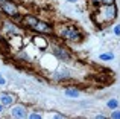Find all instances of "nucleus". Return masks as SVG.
Listing matches in <instances>:
<instances>
[{"label":"nucleus","mask_w":120,"mask_h":119,"mask_svg":"<svg viewBox=\"0 0 120 119\" xmlns=\"http://www.w3.org/2000/svg\"><path fill=\"white\" fill-rule=\"evenodd\" d=\"M116 15H117V8H116L114 3H112V5H103L93 14V20L96 21L97 24L103 26V24H106V23L114 20Z\"/></svg>","instance_id":"obj_1"},{"label":"nucleus","mask_w":120,"mask_h":119,"mask_svg":"<svg viewBox=\"0 0 120 119\" xmlns=\"http://www.w3.org/2000/svg\"><path fill=\"white\" fill-rule=\"evenodd\" d=\"M59 37L68 41H81L82 40V32L73 24H61L59 26Z\"/></svg>","instance_id":"obj_2"},{"label":"nucleus","mask_w":120,"mask_h":119,"mask_svg":"<svg viewBox=\"0 0 120 119\" xmlns=\"http://www.w3.org/2000/svg\"><path fill=\"white\" fill-rule=\"evenodd\" d=\"M0 9L9 17H15L18 18V9L15 6V3L12 0H0Z\"/></svg>","instance_id":"obj_3"},{"label":"nucleus","mask_w":120,"mask_h":119,"mask_svg":"<svg viewBox=\"0 0 120 119\" xmlns=\"http://www.w3.org/2000/svg\"><path fill=\"white\" fill-rule=\"evenodd\" d=\"M34 31H37V32H43V34H52L53 32V26L50 23H46V21H41L38 20L35 23V26L32 28Z\"/></svg>","instance_id":"obj_4"},{"label":"nucleus","mask_w":120,"mask_h":119,"mask_svg":"<svg viewBox=\"0 0 120 119\" xmlns=\"http://www.w3.org/2000/svg\"><path fill=\"white\" fill-rule=\"evenodd\" d=\"M15 102V96L11 95V93H0V104L3 105V107H6V105H12Z\"/></svg>","instance_id":"obj_5"},{"label":"nucleus","mask_w":120,"mask_h":119,"mask_svg":"<svg viewBox=\"0 0 120 119\" xmlns=\"http://www.w3.org/2000/svg\"><path fill=\"white\" fill-rule=\"evenodd\" d=\"M11 115L14 118H26V108L23 105H17L11 110Z\"/></svg>","instance_id":"obj_6"},{"label":"nucleus","mask_w":120,"mask_h":119,"mask_svg":"<svg viewBox=\"0 0 120 119\" xmlns=\"http://www.w3.org/2000/svg\"><path fill=\"white\" fill-rule=\"evenodd\" d=\"M37 21H38V18L34 17V15H26V17L23 18V24H26V26H27V28H30V29L35 26Z\"/></svg>","instance_id":"obj_7"},{"label":"nucleus","mask_w":120,"mask_h":119,"mask_svg":"<svg viewBox=\"0 0 120 119\" xmlns=\"http://www.w3.org/2000/svg\"><path fill=\"white\" fill-rule=\"evenodd\" d=\"M53 54L56 55L58 58H61V60H68L70 58V55L65 52V49H62V48H55L53 49Z\"/></svg>","instance_id":"obj_8"},{"label":"nucleus","mask_w":120,"mask_h":119,"mask_svg":"<svg viewBox=\"0 0 120 119\" xmlns=\"http://www.w3.org/2000/svg\"><path fill=\"white\" fill-rule=\"evenodd\" d=\"M79 95V90L76 89H65V96H68V98H78Z\"/></svg>","instance_id":"obj_9"},{"label":"nucleus","mask_w":120,"mask_h":119,"mask_svg":"<svg viewBox=\"0 0 120 119\" xmlns=\"http://www.w3.org/2000/svg\"><path fill=\"white\" fill-rule=\"evenodd\" d=\"M99 58L102 61H111V60H114V54L112 52H105V54H100Z\"/></svg>","instance_id":"obj_10"},{"label":"nucleus","mask_w":120,"mask_h":119,"mask_svg":"<svg viewBox=\"0 0 120 119\" xmlns=\"http://www.w3.org/2000/svg\"><path fill=\"white\" fill-rule=\"evenodd\" d=\"M34 43H35V44H38L41 49H43L44 46H46V41H43V40H41V37H35V40H34Z\"/></svg>","instance_id":"obj_11"},{"label":"nucleus","mask_w":120,"mask_h":119,"mask_svg":"<svg viewBox=\"0 0 120 119\" xmlns=\"http://www.w3.org/2000/svg\"><path fill=\"white\" fill-rule=\"evenodd\" d=\"M117 105H119L117 99H109V101H108V107L109 108H117Z\"/></svg>","instance_id":"obj_12"},{"label":"nucleus","mask_w":120,"mask_h":119,"mask_svg":"<svg viewBox=\"0 0 120 119\" xmlns=\"http://www.w3.org/2000/svg\"><path fill=\"white\" fill-rule=\"evenodd\" d=\"M5 26H6V29H8V31H12L14 34H18V29L14 26V24H11V23H5Z\"/></svg>","instance_id":"obj_13"},{"label":"nucleus","mask_w":120,"mask_h":119,"mask_svg":"<svg viewBox=\"0 0 120 119\" xmlns=\"http://www.w3.org/2000/svg\"><path fill=\"white\" fill-rule=\"evenodd\" d=\"M111 118H112V119H120V110L112 111V113H111Z\"/></svg>","instance_id":"obj_14"},{"label":"nucleus","mask_w":120,"mask_h":119,"mask_svg":"<svg viewBox=\"0 0 120 119\" xmlns=\"http://www.w3.org/2000/svg\"><path fill=\"white\" fill-rule=\"evenodd\" d=\"M114 34H116V35H120V24H117V26H114Z\"/></svg>","instance_id":"obj_15"},{"label":"nucleus","mask_w":120,"mask_h":119,"mask_svg":"<svg viewBox=\"0 0 120 119\" xmlns=\"http://www.w3.org/2000/svg\"><path fill=\"white\" fill-rule=\"evenodd\" d=\"M29 118H30V119H40V118H41V115H38V113H32Z\"/></svg>","instance_id":"obj_16"},{"label":"nucleus","mask_w":120,"mask_h":119,"mask_svg":"<svg viewBox=\"0 0 120 119\" xmlns=\"http://www.w3.org/2000/svg\"><path fill=\"white\" fill-rule=\"evenodd\" d=\"M114 0H102V5H112Z\"/></svg>","instance_id":"obj_17"},{"label":"nucleus","mask_w":120,"mask_h":119,"mask_svg":"<svg viewBox=\"0 0 120 119\" xmlns=\"http://www.w3.org/2000/svg\"><path fill=\"white\" fill-rule=\"evenodd\" d=\"M5 84H6V79L2 76V73H0V86H5Z\"/></svg>","instance_id":"obj_18"},{"label":"nucleus","mask_w":120,"mask_h":119,"mask_svg":"<svg viewBox=\"0 0 120 119\" xmlns=\"http://www.w3.org/2000/svg\"><path fill=\"white\" fill-rule=\"evenodd\" d=\"M91 3H93V5H100V3H102V0H90Z\"/></svg>","instance_id":"obj_19"},{"label":"nucleus","mask_w":120,"mask_h":119,"mask_svg":"<svg viewBox=\"0 0 120 119\" xmlns=\"http://www.w3.org/2000/svg\"><path fill=\"white\" fill-rule=\"evenodd\" d=\"M2 111H3V105L0 104V113H2Z\"/></svg>","instance_id":"obj_20"},{"label":"nucleus","mask_w":120,"mask_h":119,"mask_svg":"<svg viewBox=\"0 0 120 119\" xmlns=\"http://www.w3.org/2000/svg\"><path fill=\"white\" fill-rule=\"evenodd\" d=\"M67 2H71V3H73V2H76V0H67Z\"/></svg>","instance_id":"obj_21"},{"label":"nucleus","mask_w":120,"mask_h":119,"mask_svg":"<svg viewBox=\"0 0 120 119\" xmlns=\"http://www.w3.org/2000/svg\"><path fill=\"white\" fill-rule=\"evenodd\" d=\"M0 38H2V37H0Z\"/></svg>","instance_id":"obj_22"}]
</instances>
